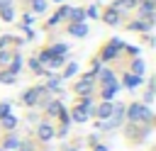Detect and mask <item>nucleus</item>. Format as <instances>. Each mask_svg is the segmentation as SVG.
Returning <instances> with one entry per match:
<instances>
[{
	"label": "nucleus",
	"instance_id": "nucleus-6",
	"mask_svg": "<svg viewBox=\"0 0 156 151\" xmlns=\"http://www.w3.org/2000/svg\"><path fill=\"white\" fill-rule=\"evenodd\" d=\"M112 110H115V102L102 100L100 105H95V107H93V114L98 117V122H102V119H110V117H112Z\"/></svg>",
	"mask_w": 156,
	"mask_h": 151
},
{
	"label": "nucleus",
	"instance_id": "nucleus-30",
	"mask_svg": "<svg viewBox=\"0 0 156 151\" xmlns=\"http://www.w3.org/2000/svg\"><path fill=\"white\" fill-rule=\"evenodd\" d=\"M15 151H34V144H32L29 139H20V144H17Z\"/></svg>",
	"mask_w": 156,
	"mask_h": 151
},
{
	"label": "nucleus",
	"instance_id": "nucleus-13",
	"mask_svg": "<svg viewBox=\"0 0 156 151\" xmlns=\"http://www.w3.org/2000/svg\"><path fill=\"white\" fill-rule=\"evenodd\" d=\"M68 117H71V122H76V124H83V122H88V119H90V114H88L83 107H78V105L68 112Z\"/></svg>",
	"mask_w": 156,
	"mask_h": 151
},
{
	"label": "nucleus",
	"instance_id": "nucleus-11",
	"mask_svg": "<svg viewBox=\"0 0 156 151\" xmlns=\"http://www.w3.org/2000/svg\"><path fill=\"white\" fill-rule=\"evenodd\" d=\"M22 66H24V58L20 56V51H12V58H10V63L5 66L10 73H15V76H20V71H22Z\"/></svg>",
	"mask_w": 156,
	"mask_h": 151
},
{
	"label": "nucleus",
	"instance_id": "nucleus-20",
	"mask_svg": "<svg viewBox=\"0 0 156 151\" xmlns=\"http://www.w3.org/2000/svg\"><path fill=\"white\" fill-rule=\"evenodd\" d=\"M144 71H146V63H144V58H132V63H129V73H134V76H144Z\"/></svg>",
	"mask_w": 156,
	"mask_h": 151
},
{
	"label": "nucleus",
	"instance_id": "nucleus-29",
	"mask_svg": "<svg viewBox=\"0 0 156 151\" xmlns=\"http://www.w3.org/2000/svg\"><path fill=\"white\" fill-rule=\"evenodd\" d=\"M10 58H12V51L10 49H0V68H5L10 63Z\"/></svg>",
	"mask_w": 156,
	"mask_h": 151
},
{
	"label": "nucleus",
	"instance_id": "nucleus-3",
	"mask_svg": "<svg viewBox=\"0 0 156 151\" xmlns=\"http://www.w3.org/2000/svg\"><path fill=\"white\" fill-rule=\"evenodd\" d=\"M122 49H124V41L119 39V37H112L105 46H102V51H100V63H107V61H115L119 54H122Z\"/></svg>",
	"mask_w": 156,
	"mask_h": 151
},
{
	"label": "nucleus",
	"instance_id": "nucleus-14",
	"mask_svg": "<svg viewBox=\"0 0 156 151\" xmlns=\"http://www.w3.org/2000/svg\"><path fill=\"white\" fill-rule=\"evenodd\" d=\"M17 144H20V136L17 134H12V132H7V136L2 139V144H0V151H15L17 149Z\"/></svg>",
	"mask_w": 156,
	"mask_h": 151
},
{
	"label": "nucleus",
	"instance_id": "nucleus-21",
	"mask_svg": "<svg viewBox=\"0 0 156 151\" xmlns=\"http://www.w3.org/2000/svg\"><path fill=\"white\" fill-rule=\"evenodd\" d=\"M136 2H139V0H115L110 7H112V10H117V12H124V10L136 7Z\"/></svg>",
	"mask_w": 156,
	"mask_h": 151
},
{
	"label": "nucleus",
	"instance_id": "nucleus-12",
	"mask_svg": "<svg viewBox=\"0 0 156 151\" xmlns=\"http://www.w3.org/2000/svg\"><path fill=\"white\" fill-rule=\"evenodd\" d=\"M151 27H154V22H149V19H141V17L127 24V29H129V32H151Z\"/></svg>",
	"mask_w": 156,
	"mask_h": 151
},
{
	"label": "nucleus",
	"instance_id": "nucleus-37",
	"mask_svg": "<svg viewBox=\"0 0 156 151\" xmlns=\"http://www.w3.org/2000/svg\"><path fill=\"white\" fill-rule=\"evenodd\" d=\"M93 151H110V149H107V146H105V144H100V141H98V144H95V146H93Z\"/></svg>",
	"mask_w": 156,
	"mask_h": 151
},
{
	"label": "nucleus",
	"instance_id": "nucleus-38",
	"mask_svg": "<svg viewBox=\"0 0 156 151\" xmlns=\"http://www.w3.org/2000/svg\"><path fill=\"white\" fill-rule=\"evenodd\" d=\"M54 2H63V0H54Z\"/></svg>",
	"mask_w": 156,
	"mask_h": 151
},
{
	"label": "nucleus",
	"instance_id": "nucleus-2",
	"mask_svg": "<svg viewBox=\"0 0 156 151\" xmlns=\"http://www.w3.org/2000/svg\"><path fill=\"white\" fill-rule=\"evenodd\" d=\"M49 100H51V93L44 85H32V88H27L22 93V102L27 107H44Z\"/></svg>",
	"mask_w": 156,
	"mask_h": 151
},
{
	"label": "nucleus",
	"instance_id": "nucleus-28",
	"mask_svg": "<svg viewBox=\"0 0 156 151\" xmlns=\"http://www.w3.org/2000/svg\"><path fill=\"white\" fill-rule=\"evenodd\" d=\"M0 19H2V22H12V19H15V7H12V5H10V7H2V10H0Z\"/></svg>",
	"mask_w": 156,
	"mask_h": 151
},
{
	"label": "nucleus",
	"instance_id": "nucleus-1",
	"mask_svg": "<svg viewBox=\"0 0 156 151\" xmlns=\"http://www.w3.org/2000/svg\"><path fill=\"white\" fill-rule=\"evenodd\" d=\"M124 119L132 122V124H151L154 112L144 102H129V105H124Z\"/></svg>",
	"mask_w": 156,
	"mask_h": 151
},
{
	"label": "nucleus",
	"instance_id": "nucleus-8",
	"mask_svg": "<svg viewBox=\"0 0 156 151\" xmlns=\"http://www.w3.org/2000/svg\"><path fill=\"white\" fill-rule=\"evenodd\" d=\"M141 83H144V76H134V73L127 71V73L122 76V83H119V85H124L127 90H136Z\"/></svg>",
	"mask_w": 156,
	"mask_h": 151
},
{
	"label": "nucleus",
	"instance_id": "nucleus-19",
	"mask_svg": "<svg viewBox=\"0 0 156 151\" xmlns=\"http://www.w3.org/2000/svg\"><path fill=\"white\" fill-rule=\"evenodd\" d=\"M17 124H20V119H17L12 112H10V114H5V117L0 119V127H2L5 132H15V127H17Z\"/></svg>",
	"mask_w": 156,
	"mask_h": 151
},
{
	"label": "nucleus",
	"instance_id": "nucleus-27",
	"mask_svg": "<svg viewBox=\"0 0 156 151\" xmlns=\"http://www.w3.org/2000/svg\"><path fill=\"white\" fill-rule=\"evenodd\" d=\"M7 44H20V46H22V39L10 37V34H2V37H0V49H7Z\"/></svg>",
	"mask_w": 156,
	"mask_h": 151
},
{
	"label": "nucleus",
	"instance_id": "nucleus-5",
	"mask_svg": "<svg viewBox=\"0 0 156 151\" xmlns=\"http://www.w3.org/2000/svg\"><path fill=\"white\" fill-rule=\"evenodd\" d=\"M56 136V129H54V124L49 122V119H44V122H37V139L39 141H51Z\"/></svg>",
	"mask_w": 156,
	"mask_h": 151
},
{
	"label": "nucleus",
	"instance_id": "nucleus-33",
	"mask_svg": "<svg viewBox=\"0 0 156 151\" xmlns=\"http://www.w3.org/2000/svg\"><path fill=\"white\" fill-rule=\"evenodd\" d=\"M100 15V10H98V5H90V7H85V17H90V19H95Z\"/></svg>",
	"mask_w": 156,
	"mask_h": 151
},
{
	"label": "nucleus",
	"instance_id": "nucleus-22",
	"mask_svg": "<svg viewBox=\"0 0 156 151\" xmlns=\"http://www.w3.org/2000/svg\"><path fill=\"white\" fill-rule=\"evenodd\" d=\"M68 19L71 22H85V10L83 7H71L68 10Z\"/></svg>",
	"mask_w": 156,
	"mask_h": 151
},
{
	"label": "nucleus",
	"instance_id": "nucleus-23",
	"mask_svg": "<svg viewBox=\"0 0 156 151\" xmlns=\"http://www.w3.org/2000/svg\"><path fill=\"white\" fill-rule=\"evenodd\" d=\"M49 51H51L54 56H66V54H68V44L56 41V44H51V46H49Z\"/></svg>",
	"mask_w": 156,
	"mask_h": 151
},
{
	"label": "nucleus",
	"instance_id": "nucleus-4",
	"mask_svg": "<svg viewBox=\"0 0 156 151\" xmlns=\"http://www.w3.org/2000/svg\"><path fill=\"white\" fill-rule=\"evenodd\" d=\"M95 71H88L83 78H78L76 80V85H73V90H76V95H93V90H95Z\"/></svg>",
	"mask_w": 156,
	"mask_h": 151
},
{
	"label": "nucleus",
	"instance_id": "nucleus-10",
	"mask_svg": "<svg viewBox=\"0 0 156 151\" xmlns=\"http://www.w3.org/2000/svg\"><path fill=\"white\" fill-rule=\"evenodd\" d=\"M119 88H122V85H119V80H115V83H110V85H102V88H100V97L112 102V100H115V95L119 93Z\"/></svg>",
	"mask_w": 156,
	"mask_h": 151
},
{
	"label": "nucleus",
	"instance_id": "nucleus-17",
	"mask_svg": "<svg viewBox=\"0 0 156 151\" xmlns=\"http://www.w3.org/2000/svg\"><path fill=\"white\" fill-rule=\"evenodd\" d=\"M102 22H105V24H110V27L119 24V12H117V10H112V7H107V10L102 12Z\"/></svg>",
	"mask_w": 156,
	"mask_h": 151
},
{
	"label": "nucleus",
	"instance_id": "nucleus-9",
	"mask_svg": "<svg viewBox=\"0 0 156 151\" xmlns=\"http://www.w3.org/2000/svg\"><path fill=\"white\" fill-rule=\"evenodd\" d=\"M98 83H100V88L102 85H110V83H115L117 80V76H115V71L112 68H105V66H100V71H98Z\"/></svg>",
	"mask_w": 156,
	"mask_h": 151
},
{
	"label": "nucleus",
	"instance_id": "nucleus-16",
	"mask_svg": "<svg viewBox=\"0 0 156 151\" xmlns=\"http://www.w3.org/2000/svg\"><path fill=\"white\" fill-rule=\"evenodd\" d=\"M44 88H46L49 93H58V95H61V93H63V90H61V76L49 73V80H46V85H44Z\"/></svg>",
	"mask_w": 156,
	"mask_h": 151
},
{
	"label": "nucleus",
	"instance_id": "nucleus-25",
	"mask_svg": "<svg viewBox=\"0 0 156 151\" xmlns=\"http://www.w3.org/2000/svg\"><path fill=\"white\" fill-rule=\"evenodd\" d=\"M0 83L12 85V83H17V76H15V73H10L7 68H0Z\"/></svg>",
	"mask_w": 156,
	"mask_h": 151
},
{
	"label": "nucleus",
	"instance_id": "nucleus-35",
	"mask_svg": "<svg viewBox=\"0 0 156 151\" xmlns=\"http://www.w3.org/2000/svg\"><path fill=\"white\" fill-rule=\"evenodd\" d=\"M5 114H10V102H0V119Z\"/></svg>",
	"mask_w": 156,
	"mask_h": 151
},
{
	"label": "nucleus",
	"instance_id": "nucleus-24",
	"mask_svg": "<svg viewBox=\"0 0 156 151\" xmlns=\"http://www.w3.org/2000/svg\"><path fill=\"white\" fill-rule=\"evenodd\" d=\"M76 73H78V61H71V63H66V68H63V73H61V80L73 78Z\"/></svg>",
	"mask_w": 156,
	"mask_h": 151
},
{
	"label": "nucleus",
	"instance_id": "nucleus-36",
	"mask_svg": "<svg viewBox=\"0 0 156 151\" xmlns=\"http://www.w3.org/2000/svg\"><path fill=\"white\" fill-rule=\"evenodd\" d=\"M32 22H34V15L27 12V15H24V27H32Z\"/></svg>",
	"mask_w": 156,
	"mask_h": 151
},
{
	"label": "nucleus",
	"instance_id": "nucleus-34",
	"mask_svg": "<svg viewBox=\"0 0 156 151\" xmlns=\"http://www.w3.org/2000/svg\"><path fill=\"white\" fill-rule=\"evenodd\" d=\"M144 105H151L154 102V88H146V93H144V100H141Z\"/></svg>",
	"mask_w": 156,
	"mask_h": 151
},
{
	"label": "nucleus",
	"instance_id": "nucleus-31",
	"mask_svg": "<svg viewBox=\"0 0 156 151\" xmlns=\"http://www.w3.org/2000/svg\"><path fill=\"white\" fill-rule=\"evenodd\" d=\"M122 51H127L132 58H136V56L141 54V49H139V46H134V44H124V49H122Z\"/></svg>",
	"mask_w": 156,
	"mask_h": 151
},
{
	"label": "nucleus",
	"instance_id": "nucleus-18",
	"mask_svg": "<svg viewBox=\"0 0 156 151\" xmlns=\"http://www.w3.org/2000/svg\"><path fill=\"white\" fill-rule=\"evenodd\" d=\"M44 110H46L49 117H58V112L63 110V105H61V100H54V97H51V100L44 105Z\"/></svg>",
	"mask_w": 156,
	"mask_h": 151
},
{
	"label": "nucleus",
	"instance_id": "nucleus-26",
	"mask_svg": "<svg viewBox=\"0 0 156 151\" xmlns=\"http://www.w3.org/2000/svg\"><path fill=\"white\" fill-rule=\"evenodd\" d=\"M46 12V0H32V15H44Z\"/></svg>",
	"mask_w": 156,
	"mask_h": 151
},
{
	"label": "nucleus",
	"instance_id": "nucleus-7",
	"mask_svg": "<svg viewBox=\"0 0 156 151\" xmlns=\"http://www.w3.org/2000/svg\"><path fill=\"white\" fill-rule=\"evenodd\" d=\"M136 12H139V17H141V19H149V22H154L156 2H154V0H141V2H136Z\"/></svg>",
	"mask_w": 156,
	"mask_h": 151
},
{
	"label": "nucleus",
	"instance_id": "nucleus-32",
	"mask_svg": "<svg viewBox=\"0 0 156 151\" xmlns=\"http://www.w3.org/2000/svg\"><path fill=\"white\" fill-rule=\"evenodd\" d=\"M68 10H71V7H68V5H61V7H58V10H56V12H54V15H56V17H58V19H61V22H63V19H68Z\"/></svg>",
	"mask_w": 156,
	"mask_h": 151
},
{
	"label": "nucleus",
	"instance_id": "nucleus-15",
	"mask_svg": "<svg viewBox=\"0 0 156 151\" xmlns=\"http://www.w3.org/2000/svg\"><path fill=\"white\" fill-rule=\"evenodd\" d=\"M68 34L80 39V37L88 34V24H85V22H71V24H68Z\"/></svg>",
	"mask_w": 156,
	"mask_h": 151
}]
</instances>
